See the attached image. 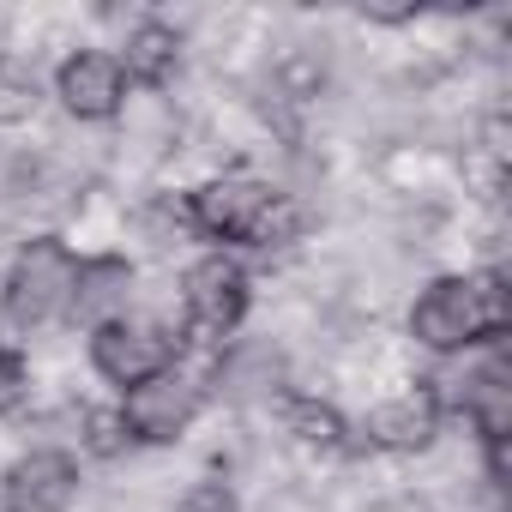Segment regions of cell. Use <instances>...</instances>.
Wrapping results in <instances>:
<instances>
[{
  "label": "cell",
  "mask_w": 512,
  "mask_h": 512,
  "mask_svg": "<svg viewBox=\"0 0 512 512\" xmlns=\"http://www.w3.org/2000/svg\"><path fill=\"white\" fill-rule=\"evenodd\" d=\"M85 362H91V374L103 386L133 392V386L181 368V326L163 320V314H127V320L85 338Z\"/></svg>",
  "instance_id": "cell-3"
},
{
  "label": "cell",
  "mask_w": 512,
  "mask_h": 512,
  "mask_svg": "<svg viewBox=\"0 0 512 512\" xmlns=\"http://www.w3.org/2000/svg\"><path fill=\"white\" fill-rule=\"evenodd\" d=\"M73 284H79V247L67 235H55V229H37L7 253V272H0V314H7V326H19V332L61 326L67 302H73Z\"/></svg>",
  "instance_id": "cell-2"
},
{
  "label": "cell",
  "mask_w": 512,
  "mask_h": 512,
  "mask_svg": "<svg viewBox=\"0 0 512 512\" xmlns=\"http://www.w3.org/2000/svg\"><path fill=\"white\" fill-rule=\"evenodd\" d=\"M169 512H241V488L229 476H199L181 488V500Z\"/></svg>",
  "instance_id": "cell-16"
},
{
  "label": "cell",
  "mask_w": 512,
  "mask_h": 512,
  "mask_svg": "<svg viewBox=\"0 0 512 512\" xmlns=\"http://www.w3.org/2000/svg\"><path fill=\"white\" fill-rule=\"evenodd\" d=\"M115 61H121L127 85H133V97H157V91H169V85L181 79L187 37H181V25H169V19L145 13V19H133V25H127V37H121Z\"/></svg>",
  "instance_id": "cell-11"
},
{
  "label": "cell",
  "mask_w": 512,
  "mask_h": 512,
  "mask_svg": "<svg viewBox=\"0 0 512 512\" xmlns=\"http://www.w3.org/2000/svg\"><path fill=\"white\" fill-rule=\"evenodd\" d=\"M253 314V272L241 266V253L205 247L181 266L175 278V320H181V350H223Z\"/></svg>",
  "instance_id": "cell-1"
},
{
  "label": "cell",
  "mask_w": 512,
  "mask_h": 512,
  "mask_svg": "<svg viewBox=\"0 0 512 512\" xmlns=\"http://www.w3.org/2000/svg\"><path fill=\"white\" fill-rule=\"evenodd\" d=\"M416 19H422L416 0H362V25H386V31H398V25H416Z\"/></svg>",
  "instance_id": "cell-17"
},
{
  "label": "cell",
  "mask_w": 512,
  "mask_h": 512,
  "mask_svg": "<svg viewBox=\"0 0 512 512\" xmlns=\"http://www.w3.org/2000/svg\"><path fill=\"white\" fill-rule=\"evenodd\" d=\"M440 434H446V404L416 374V380H404L398 392H386V398H374L362 410L356 446L362 452H386V458H422V452L440 446Z\"/></svg>",
  "instance_id": "cell-6"
},
{
  "label": "cell",
  "mask_w": 512,
  "mask_h": 512,
  "mask_svg": "<svg viewBox=\"0 0 512 512\" xmlns=\"http://www.w3.org/2000/svg\"><path fill=\"white\" fill-rule=\"evenodd\" d=\"M31 362H25V350H13V344H0V422L7 416H19L25 404H31Z\"/></svg>",
  "instance_id": "cell-15"
},
{
  "label": "cell",
  "mask_w": 512,
  "mask_h": 512,
  "mask_svg": "<svg viewBox=\"0 0 512 512\" xmlns=\"http://www.w3.org/2000/svg\"><path fill=\"white\" fill-rule=\"evenodd\" d=\"M85 488L79 452L73 446H25L7 470H0V512H73Z\"/></svg>",
  "instance_id": "cell-9"
},
{
  "label": "cell",
  "mask_w": 512,
  "mask_h": 512,
  "mask_svg": "<svg viewBox=\"0 0 512 512\" xmlns=\"http://www.w3.org/2000/svg\"><path fill=\"white\" fill-rule=\"evenodd\" d=\"M49 97L61 103L67 121H79V127H109V121L127 115L133 85H127L115 49H91V43H79V49H67V55L55 61V73H49Z\"/></svg>",
  "instance_id": "cell-7"
},
{
  "label": "cell",
  "mask_w": 512,
  "mask_h": 512,
  "mask_svg": "<svg viewBox=\"0 0 512 512\" xmlns=\"http://www.w3.org/2000/svg\"><path fill=\"white\" fill-rule=\"evenodd\" d=\"M73 434H79V458H97V464H115L133 452V434H127V416L121 404H79L73 410Z\"/></svg>",
  "instance_id": "cell-13"
},
{
  "label": "cell",
  "mask_w": 512,
  "mask_h": 512,
  "mask_svg": "<svg viewBox=\"0 0 512 512\" xmlns=\"http://www.w3.org/2000/svg\"><path fill=\"white\" fill-rule=\"evenodd\" d=\"M278 181L253 175V169H223V175H205L181 193L187 205V223H193V241H211V247H247L253 229H260L266 205H272Z\"/></svg>",
  "instance_id": "cell-4"
},
{
  "label": "cell",
  "mask_w": 512,
  "mask_h": 512,
  "mask_svg": "<svg viewBox=\"0 0 512 512\" xmlns=\"http://www.w3.org/2000/svg\"><path fill=\"white\" fill-rule=\"evenodd\" d=\"M139 314V266L127 253H79V284H73V302H67V320L73 332H103L115 320Z\"/></svg>",
  "instance_id": "cell-10"
},
{
  "label": "cell",
  "mask_w": 512,
  "mask_h": 512,
  "mask_svg": "<svg viewBox=\"0 0 512 512\" xmlns=\"http://www.w3.org/2000/svg\"><path fill=\"white\" fill-rule=\"evenodd\" d=\"M404 344L422 350V356H434V362H458V356H476L488 344L464 272H440V278H428L410 296V308H404Z\"/></svg>",
  "instance_id": "cell-5"
},
{
  "label": "cell",
  "mask_w": 512,
  "mask_h": 512,
  "mask_svg": "<svg viewBox=\"0 0 512 512\" xmlns=\"http://www.w3.org/2000/svg\"><path fill=\"white\" fill-rule=\"evenodd\" d=\"M272 416H278L284 440H290V446H302V452H320V458H332V452H362V446H356L350 416H344L326 392L284 386V392H272Z\"/></svg>",
  "instance_id": "cell-12"
},
{
  "label": "cell",
  "mask_w": 512,
  "mask_h": 512,
  "mask_svg": "<svg viewBox=\"0 0 512 512\" xmlns=\"http://www.w3.org/2000/svg\"><path fill=\"white\" fill-rule=\"evenodd\" d=\"M37 103H43V79H37V67H25L19 55H0V127L31 121Z\"/></svg>",
  "instance_id": "cell-14"
},
{
  "label": "cell",
  "mask_w": 512,
  "mask_h": 512,
  "mask_svg": "<svg viewBox=\"0 0 512 512\" xmlns=\"http://www.w3.org/2000/svg\"><path fill=\"white\" fill-rule=\"evenodd\" d=\"M205 386H211L205 374H193V368H169V374H157V380L121 392L115 404H121V416H127L133 446H175V440H187L193 422H199L205 404H211Z\"/></svg>",
  "instance_id": "cell-8"
}]
</instances>
